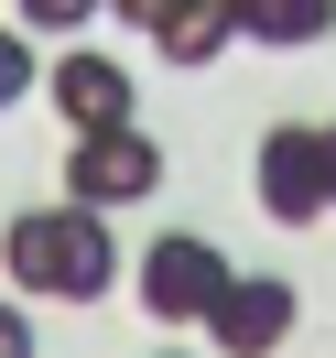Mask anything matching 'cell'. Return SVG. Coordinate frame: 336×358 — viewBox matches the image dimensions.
Wrapping results in <instances>:
<instances>
[{"label":"cell","mask_w":336,"mask_h":358,"mask_svg":"<svg viewBox=\"0 0 336 358\" xmlns=\"http://www.w3.org/2000/svg\"><path fill=\"white\" fill-rule=\"evenodd\" d=\"M131 250H119V217L98 206H22V217L0 228V282L22 293V304H109Z\"/></svg>","instance_id":"6da1fadb"},{"label":"cell","mask_w":336,"mask_h":358,"mask_svg":"<svg viewBox=\"0 0 336 358\" xmlns=\"http://www.w3.org/2000/svg\"><path fill=\"white\" fill-rule=\"evenodd\" d=\"M163 11H174V0H109V22H119V33H141V44H152V22H163Z\"/></svg>","instance_id":"7c38bea8"},{"label":"cell","mask_w":336,"mask_h":358,"mask_svg":"<svg viewBox=\"0 0 336 358\" xmlns=\"http://www.w3.org/2000/svg\"><path fill=\"white\" fill-rule=\"evenodd\" d=\"M44 98H54V120H66V141H76V131H119V120H141V76L119 66L109 44H54Z\"/></svg>","instance_id":"5b68a950"},{"label":"cell","mask_w":336,"mask_h":358,"mask_svg":"<svg viewBox=\"0 0 336 358\" xmlns=\"http://www.w3.org/2000/svg\"><path fill=\"white\" fill-rule=\"evenodd\" d=\"M152 358H206V348H152Z\"/></svg>","instance_id":"5bb4252c"},{"label":"cell","mask_w":336,"mask_h":358,"mask_svg":"<svg viewBox=\"0 0 336 358\" xmlns=\"http://www.w3.org/2000/svg\"><path fill=\"white\" fill-rule=\"evenodd\" d=\"M228 271H239V261H228L206 228H163V239L131 250V293H141L152 326H206V304L228 293Z\"/></svg>","instance_id":"7a4b0ae2"},{"label":"cell","mask_w":336,"mask_h":358,"mask_svg":"<svg viewBox=\"0 0 336 358\" xmlns=\"http://www.w3.org/2000/svg\"><path fill=\"white\" fill-rule=\"evenodd\" d=\"M336 33V0H239V44H271V55H304Z\"/></svg>","instance_id":"ba28073f"},{"label":"cell","mask_w":336,"mask_h":358,"mask_svg":"<svg viewBox=\"0 0 336 358\" xmlns=\"http://www.w3.org/2000/svg\"><path fill=\"white\" fill-rule=\"evenodd\" d=\"M249 196L271 228H314L326 217V163H314V120H271L249 152Z\"/></svg>","instance_id":"8992f818"},{"label":"cell","mask_w":336,"mask_h":358,"mask_svg":"<svg viewBox=\"0 0 336 358\" xmlns=\"http://www.w3.org/2000/svg\"><path fill=\"white\" fill-rule=\"evenodd\" d=\"M152 185H163V141L141 131V120H119V131H76V141H66V206L131 217V206H152Z\"/></svg>","instance_id":"3957f363"},{"label":"cell","mask_w":336,"mask_h":358,"mask_svg":"<svg viewBox=\"0 0 336 358\" xmlns=\"http://www.w3.org/2000/svg\"><path fill=\"white\" fill-rule=\"evenodd\" d=\"M22 98H44V44L22 22H0V120L22 109Z\"/></svg>","instance_id":"30bf717a"},{"label":"cell","mask_w":336,"mask_h":358,"mask_svg":"<svg viewBox=\"0 0 336 358\" xmlns=\"http://www.w3.org/2000/svg\"><path fill=\"white\" fill-rule=\"evenodd\" d=\"M11 22H22L33 44H87V33L109 22V0H11Z\"/></svg>","instance_id":"9c48e42d"},{"label":"cell","mask_w":336,"mask_h":358,"mask_svg":"<svg viewBox=\"0 0 336 358\" xmlns=\"http://www.w3.org/2000/svg\"><path fill=\"white\" fill-rule=\"evenodd\" d=\"M314 163H326V217H336V120H314Z\"/></svg>","instance_id":"4fadbf2b"},{"label":"cell","mask_w":336,"mask_h":358,"mask_svg":"<svg viewBox=\"0 0 336 358\" xmlns=\"http://www.w3.org/2000/svg\"><path fill=\"white\" fill-rule=\"evenodd\" d=\"M239 44V0H174L152 22V55L163 66H217V55Z\"/></svg>","instance_id":"52a82bcc"},{"label":"cell","mask_w":336,"mask_h":358,"mask_svg":"<svg viewBox=\"0 0 336 358\" xmlns=\"http://www.w3.org/2000/svg\"><path fill=\"white\" fill-rule=\"evenodd\" d=\"M33 348H44V336H33V304L0 293V358H33Z\"/></svg>","instance_id":"8fae6325"},{"label":"cell","mask_w":336,"mask_h":358,"mask_svg":"<svg viewBox=\"0 0 336 358\" xmlns=\"http://www.w3.org/2000/svg\"><path fill=\"white\" fill-rule=\"evenodd\" d=\"M293 315H304V304H293V282H282V271H228V293H217V304H206V358H282L293 348Z\"/></svg>","instance_id":"277c9868"}]
</instances>
